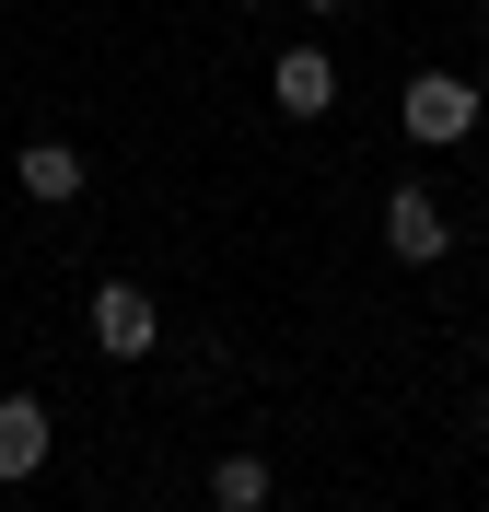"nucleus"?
<instances>
[{"label": "nucleus", "mask_w": 489, "mask_h": 512, "mask_svg": "<svg viewBox=\"0 0 489 512\" xmlns=\"http://www.w3.org/2000/svg\"><path fill=\"white\" fill-rule=\"evenodd\" d=\"M152 338H163V303L140 280H105L94 291V350L105 361H152Z\"/></svg>", "instance_id": "obj_3"}, {"label": "nucleus", "mask_w": 489, "mask_h": 512, "mask_svg": "<svg viewBox=\"0 0 489 512\" xmlns=\"http://www.w3.org/2000/svg\"><path fill=\"white\" fill-rule=\"evenodd\" d=\"M12 175H24L35 210H70V198H82V152H70V140H24V163H12Z\"/></svg>", "instance_id": "obj_6"}, {"label": "nucleus", "mask_w": 489, "mask_h": 512, "mask_svg": "<svg viewBox=\"0 0 489 512\" xmlns=\"http://www.w3.org/2000/svg\"><path fill=\"white\" fill-rule=\"evenodd\" d=\"M47 454H59V408L47 396H0V489L47 478Z\"/></svg>", "instance_id": "obj_4"}, {"label": "nucleus", "mask_w": 489, "mask_h": 512, "mask_svg": "<svg viewBox=\"0 0 489 512\" xmlns=\"http://www.w3.org/2000/svg\"><path fill=\"white\" fill-rule=\"evenodd\" d=\"M385 245L408 256V268H443V256H455V210L431 187H385Z\"/></svg>", "instance_id": "obj_2"}, {"label": "nucleus", "mask_w": 489, "mask_h": 512, "mask_svg": "<svg viewBox=\"0 0 489 512\" xmlns=\"http://www.w3.org/2000/svg\"><path fill=\"white\" fill-rule=\"evenodd\" d=\"M268 454H222V466H210V512H268Z\"/></svg>", "instance_id": "obj_7"}, {"label": "nucleus", "mask_w": 489, "mask_h": 512, "mask_svg": "<svg viewBox=\"0 0 489 512\" xmlns=\"http://www.w3.org/2000/svg\"><path fill=\"white\" fill-rule=\"evenodd\" d=\"M396 128H408L420 152H455V140H478V82H466V70H420V82L396 94Z\"/></svg>", "instance_id": "obj_1"}, {"label": "nucleus", "mask_w": 489, "mask_h": 512, "mask_svg": "<svg viewBox=\"0 0 489 512\" xmlns=\"http://www.w3.org/2000/svg\"><path fill=\"white\" fill-rule=\"evenodd\" d=\"M478 443H489V384H478Z\"/></svg>", "instance_id": "obj_9"}, {"label": "nucleus", "mask_w": 489, "mask_h": 512, "mask_svg": "<svg viewBox=\"0 0 489 512\" xmlns=\"http://www.w3.org/2000/svg\"><path fill=\"white\" fill-rule=\"evenodd\" d=\"M303 12H361V0H303Z\"/></svg>", "instance_id": "obj_8"}, {"label": "nucleus", "mask_w": 489, "mask_h": 512, "mask_svg": "<svg viewBox=\"0 0 489 512\" xmlns=\"http://www.w3.org/2000/svg\"><path fill=\"white\" fill-rule=\"evenodd\" d=\"M268 94H280V117H326L338 105V59L326 47H280L268 59Z\"/></svg>", "instance_id": "obj_5"}]
</instances>
